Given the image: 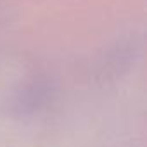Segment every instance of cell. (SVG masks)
I'll list each match as a JSON object with an SVG mask.
<instances>
[{
    "label": "cell",
    "instance_id": "1",
    "mask_svg": "<svg viewBox=\"0 0 147 147\" xmlns=\"http://www.w3.org/2000/svg\"><path fill=\"white\" fill-rule=\"evenodd\" d=\"M49 83L42 78H33L31 82L24 83V87L12 97L11 111L19 116L33 114L38 111L49 99Z\"/></svg>",
    "mask_w": 147,
    "mask_h": 147
}]
</instances>
